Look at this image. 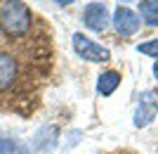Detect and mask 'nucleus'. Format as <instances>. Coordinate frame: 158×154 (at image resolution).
Segmentation results:
<instances>
[{"label":"nucleus","instance_id":"obj_2","mask_svg":"<svg viewBox=\"0 0 158 154\" xmlns=\"http://www.w3.org/2000/svg\"><path fill=\"white\" fill-rule=\"evenodd\" d=\"M71 43H73L76 55H78L80 59H85V62H97V64H104V62L111 59V50H109V47H104V45H99L97 40L87 38L85 33H73Z\"/></svg>","mask_w":158,"mask_h":154},{"label":"nucleus","instance_id":"obj_6","mask_svg":"<svg viewBox=\"0 0 158 154\" xmlns=\"http://www.w3.org/2000/svg\"><path fill=\"white\" fill-rule=\"evenodd\" d=\"M17 76H19V62L10 52H0V93L10 90L17 83Z\"/></svg>","mask_w":158,"mask_h":154},{"label":"nucleus","instance_id":"obj_8","mask_svg":"<svg viewBox=\"0 0 158 154\" xmlns=\"http://www.w3.org/2000/svg\"><path fill=\"white\" fill-rule=\"evenodd\" d=\"M139 21L146 26H158V0H142L139 2Z\"/></svg>","mask_w":158,"mask_h":154},{"label":"nucleus","instance_id":"obj_5","mask_svg":"<svg viewBox=\"0 0 158 154\" xmlns=\"http://www.w3.org/2000/svg\"><path fill=\"white\" fill-rule=\"evenodd\" d=\"M83 24L85 29L94 31V33H102L106 26H109V7L104 2H90L83 10Z\"/></svg>","mask_w":158,"mask_h":154},{"label":"nucleus","instance_id":"obj_1","mask_svg":"<svg viewBox=\"0 0 158 154\" xmlns=\"http://www.w3.org/2000/svg\"><path fill=\"white\" fill-rule=\"evenodd\" d=\"M33 14L31 7L21 0H7L0 2V29L5 31L10 38H21L31 31Z\"/></svg>","mask_w":158,"mask_h":154},{"label":"nucleus","instance_id":"obj_9","mask_svg":"<svg viewBox=\"0 0 158 154\" xmlns=\"http://www.w3.org/2000/svg\"><path fill=\"white\" fill-rule=\"evenodd\" d=\"M137 52L139 55H146V57H158V38L146 40V43H139Z\"/></svg>","mask_w":158,"mask_h":154},{"label":"nucleus","instance_id":"obj_7","mask_svg":"<svg viewBox=\"0 0 158 154\" xmlns=\"http://www.w3.org/2000/svg\"><path fill=\"white\" fill-rule=\"evenodd\" d=\"M120 81H123V78H120L118 71L109 69V71H104V74H99V78H97V93L104 95V97H109V95H113L116 90H118Z\"/></svg>","mask_w":158,"mask_h":154},{"label":"nucleus","instance_id":"obj_10","mask_svg":"<svg viewBox=\"0 0 158 154\" xmlns=\"http://www.w3.org/2000/svg\"><path fill=\"white\" fill-rule=\"evenodd\" d=\"M0 154H17V142L10 138H0Z\"/></svg>","mask_w":158,"mask_h":154},{"label":"nucleus","instance_id":"obj_4","mask_svg":"<svg viewBox=\"0 0 158 154\" xmlns=\"http://www.w3.org/2000/svg\"><path fill=\"white\" fill-rule=\"evenodd\" d=\"M113 29H116L118 36L130 38V36H135L139 29H142V21H139L135 10H130V7H125V5H118L116 12H113Z\"/></svg>","mask_w":158,"mask_h":154},{"label":"nucleus","instance_id":"obj_3","mask_svg":"<svg viewBox=\"0 0 158 154\" xmlns=\"http://www.w3.org/2000/svg\"><path fill=\"white\" fill-rule=\"evenodd\" d=\"M156 114H158V93L156 90H144L142 97H139L137 109H135V119L132 121H135L137 128H146L156 119Z\"/></svg>","mask_w":158,"mask_h":154}]
</instances>
